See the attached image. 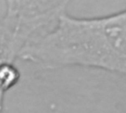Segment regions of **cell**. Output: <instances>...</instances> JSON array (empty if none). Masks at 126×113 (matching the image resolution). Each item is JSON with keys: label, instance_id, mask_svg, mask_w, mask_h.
Returning a JSON list of instances; mask_svg holds the SVG:
<instances>
[{"label": "cell", "instance_id": "1", "mask_svg": "<svg viewBox=\"0 0 126 113\" xmlns=\"http://www.w3.org/2000/svg\"><path fill=\"white\" fill-rule=\"evenodd\" d=\"M19 59L47 70L79 66L125 75L126 10L92 18L66 10L49 31L21 51Z\"/></svg>", "mask_w": 126, "mask_h": 113}, {"label": "cell", "instance_id": "2", "mask_svg": "<svg viewBox=\"0 0 126 113\" xmlns=\"http://www.w3.org/2000/svg\"><path fill=\"white\" fill-rule=\"evenodd\" d=\"M52 16L41 1H0V66L14 64L21 51L51 27ZM4 94L0 93V113Z\"/></svg>", "mask_w": 126, "mask_h": 113}, {"label": "cell", "instance_id": "3", "mask_svg": "<svg viewBox=\"0 0 126 113\" xmlns=\"http://www.w3.org/2000/svg\"><path fill=\"white\" fill-rule=\"evenodd\" d=\"M21 78V73L13 63H6L0 66V93L5 94L14 87Z\"/></svg>", "mask_w": 126, "mask_h": 113}]
</instances>
